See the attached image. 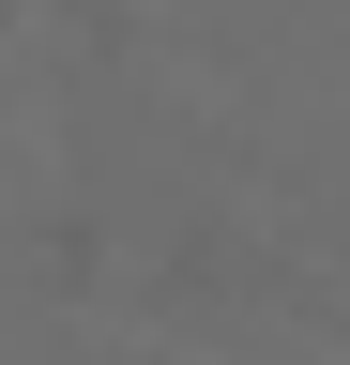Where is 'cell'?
I'll return each mask as SVG.
<instances>
[{"label": "cell", "instance_id": "6da1fadb", "mask_svg": "<svg viewBox=\"0 0 350 365\" xmlns=\"http://www.w3.org/2000/svg\"><path fill=\"white\" fill-rule=\"evenodd\" d=\"M46 274H61V289H92V274H107V244H92V213H61V228H46Z\"/></svg>", "mask_w": 350, "mask_h": 365}, {"label": "cell", "instance_id": "7a4b0ae2", "mask_svg": "<svg viewBox=\"0 0 350 365\" xmlns=\"http://www.w3.org/2000/svg\"><path fill=\"white\" fill-rule=\"evenodd\" d=\"M0 365H16V350H0Z\"/></svg>", "mask_w": 350, "mask_h": 365}]
</instances>
